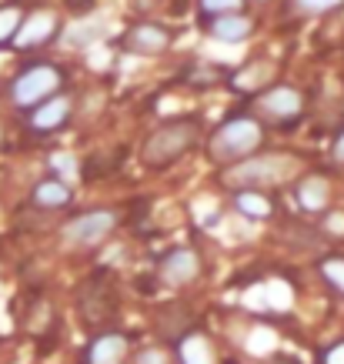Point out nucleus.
Returning <instances> with one entry per match:
<instances>
[{"label":"nucleus","mask_w":344,"mask_h":364,"mask_svg":"<svg viewBox=\"0 0 344 364\" xmlns=\"http://www.w3.org/2000/svg\"><path fill=\"white\" fill-rule=\"evenodd\" d=\"M301 161L298 154H284V151H271V154H254L241 161V164H231L227 171H221V184L234 191H264V188H278V184H288L301 174Z\"/></svg>","instance_id":"f257e3e1"},{"label":"nucleus","mask_w":344,"mask_h":364,"mask_svg":"<svg viewBox=\"0 0 344 364\" xmlns=\"http://www.w3.org/2000/svg\"><path fill=\"white\" fill-rule=\"evenodd\" d=\"M200 141V121L198 117H174V121H164L161 127L144 137V147H141V164L147 171H164L174 161L188 157Z\"/></svg>","instance_id":"f03ea898"},{"label":"nucleus","mask_w":344,"mask_h":364,"mask_svg":"<svg viewBox=\"0 0 344 364\" xmlns=\"http://www.w3.org/2000/svg\"><path fill=\"white\" fill-rule=\"evenodd\" d=\"M261 141H264V127L254 117H227L208 137V154H211L214 164L231 167V164L247 161V157H254Z\"/></svg>","instance_id":"7ed1b4c3"},{"label":"nucleus","mask_w":344,"mask_h":364,"mask_svg":"<svg viewBox=\"0 0 344 364\" xmlns=\"http://www.w3.org/2000/svg\"><path fill=\"white\" fill-rule=\"evenodd\" d=\"M60 90H64V70L57 64H47V60L27 64L21 74L11 80V104L21 107V111H33L37 104L50 100L54 94H60Z\"/></svg>","instance_id":"20e7f679"},{"label":"nucleus","mask_w":344,"mask_h":364,"mask_svg":"<svg viewBox=\"0 0 344 364\" xmlns=\"http://www.w3.org/2000/svg\"><path fill=\"white\" fill-rule=\"evenodd\" d=\"M251 114L254 121L264 127H294L304 117V94L291 84H271L251 100Z\"/></svg>","instance_id":"39448f33"},{"label":"nucleus","mask_w":344,"mask_h":364,"mask_svg":"<svg viewBox=\"0 0 344 364\" xmlns=\"http://www.w3.org/2000/svg\"><path fill=\"white\" fill-rule=\"evenodd\" d=\"M121 224V214L114 208H97V210H84L77 218L60 228V237H64L70 247H97L114 234V228Z\"/></svg>","instance_id":"423d86ee"},{"label":"nucleus","mask_w":344,"mask_h":364,"mask_svg":"<svg viewBox=\"0 0 344 364\" xmlns=\"http://www.w3.org/2000/svg\"><path fill=\"white\" fill-rule=\"evenodd\" d=\"M57 33H60V17L54 11H44V7H37V11L23 14L21 17V27L14 33L11 47L14 50H37V47H47L57 41Z\"/></svg>","instance_id":"0eeeda50"},{"label":"nucleus","mask_w":344,"mask_h":364,"mask_svg":"<svg viewBox=\"0 0 344 364\" xmlns=\"http://www.w3.org/2000/svg\"><path fill=\"white\" fill-rule=\"evenodd\" d=\"M171 44H174V31L164 27V23H154V21L134 23V27L124 31L121 41H117L121 50H127V54H141V57L164 54V50H171Z\"/></svg>","instance_id":"6e6552de"},{"label":"nucleus","mask_w":344,"mask_h":364,"mask_svg":"<svg viewBox=\"0 0 344 364\" xmlns=\"http://www.w3.org/2000/svg\"><path fill=\"white\" fill-rule=\"evenodd\" d=\"M157 274L167 287H188L200 277V254L194 247H174L161 257Z\"/></svg>","instance_id":"1a4fd4ad"},{"label":"nucleus","mask_w":344,"mask_h":364,"mask_svg":"<svg viewBox=\"0 0 344 364\" xmlns=\"http://www.w3.org/2000/svg\"><path fill=\"white\" fill-rule=\"evenodd\" d=\"M70 114H74V97L60 90V94H54L50 100L37 104L33 111H27V127H31L33 134H54L70 121Z\"/></svg>","instance_id":"9d476101"},{"label":"nucleus","mask_w":344,"mask_h":364,"mask_svg":"<svg viewBox=\"0 0 344 364\" xmlns=\"http://www.w3.org/2000/svg\"><path fill=\"white\" fill-rule=\"evenodd\" d=\"M127 334L121 331H100L84 351V364H124L127 358Z\"/></svg>","instance_id":"9b49d317"},{"label":"nucleus","mask_w":344,"mask_h":364,"mask_svg":"<svg viewBox=\"0 0 344 364\" xmlns=\"http://www.w3.org/2000/svg\"><path fill=\"white\" fill-rule=\"evenodd\" d=\"M204 23H208V33L214 41H221V44H244L247 37L254 33V21L244 11L227 14V17H214V21H204Z\"/></svg>","instance_id":"f8f14e48"},{"label":"nucleus","mask_w":344,"mask_h":364,"mask_svg":"<svg viewBox=\"0 0 344 364\" xmlns=\"http://www.w3.org/2000/svg\"><path fill=\"white\" fill-rule=\"evenodd\" d=\"M74 200V191L67 188L60 177H44L31 188V204L33 208H44V210H60Z\"/></svg>","instance_id":"ddd939ff"},{"label":"nucleus","mask_w":344,"mask_h":364,"mask_svg":"<svg viewBox=\"0 0 344 364\" xmlns=\"http://www.w3.org/2000/svg\"><path fill=\"white\" fill-rule=\"evenodd\" d=\"M294 198H298V204L304 210L318 214V210H324L331 204V184H328V177H321V174H308V177H301Z\"/></svg>","instance_id":"4468645a"},{"label":"nucleus","mask_w":344,"mask_h":364,"mask_svg":"<svg viewBox=\"0 0 344 364\" xmlns=\"http://www.w3.org/2000/svg\"><path fill=\"white\" fill-rule=\"evenodd\" d=\"M178 361L181 364H217V351H214L208 334L188 331L178 341Z\"/></svg>","instance_id":"2eb2a0df"},{"label":"nucleus","mask_w":344,"mask_h":364,"mask_svg":"<svg viewBox=\"0 0 344 364\" xmlns=\"http://www.w3.org/2000/svg\"><path fill=\"white\" fill-rule=\"evenodd\" d=\"M274 74H278L274 60H257V64H247L244 70H237V74H234L231 87L234 90H254V94H261L264 87H271Z\"/></svg>","instance_id":"dca6fc26"},{"label":"nucleus","mask_w":344,"mask_h":364,"mask_svg":"<svg viewBox=\"0 0 344 364\" xmlns=\"http://www.w3.org/2000/svg\"><path fill=\"white\" fill-rule=\"evenodd\" d=\"M234 210L251 221H267L274 214V200L264 191H234Z\"/></svg>","instance_id":"f3484780"},{"label":"nucleus","mask_w":344,"mask_h":364,"mask_svg":"<svg viewBox=\"0 0 344 364\" xmlns=\"http://www.w3.org/2000/svg\"><path fill=\"white\" fill-rule=\"evenodd\" d=\"M21 17H23V11L17 4H4L0 7V47H11L14 33L21 27Z\"/></svg>","instance_id":"a211bd4d"},{"label":"nucleus","mask_w":344,"mask_h":364,"mask_svg":"<svg viewBox=\"0 0 344 364\" xmlns=\"http://www.w3.org/2000/svg\"><path fill=\"white\" fill-rule=\"evenodd\" d=\"M200 17L204 21H214V17H227V14H241L244 0H198Z\"/></svg>","instance_id":"6ab92c4d"},{"label":"nucleus","mask_w":344,"mask_h":364,"mask_svg":"<svg viewBox=\"0 0 344 364\" xmlns=\"http://www.w3.org/2000/svg\"><path fill=\"white\" fill-rule=\"evenodd\" d=\"M321 277L338 291V294H344V257H324Z\"/></svg>","instance_id":"aec40b11"},{"label":"nucleus","mask_w":344,"mask_h":364,"mask_svg":"<svg viewBox=\"0 0 344 364\" xmlns=\"http://www.w3.org/2000/svg\"><path fill=\"white\" fill-rule=\"evenodd\" d=\"M294 11L304 14V17H314V14H328V11H338L344 7V0H291Z\"/></svg>","instance_id":"412c9836"},{"label":"nucleus","mask_w":344,"mask_h":364,"mask_svg":"<svg viewBox=\"0 0 344 364\" xmlns=\"http://www.w3.org/2000/svg\"><path fill=\"white\" fill-rule=\"evenodd\" d=\"M134 364H171V358H167V351H161V348H144V351L134 358Z\"/></svg>","instance_id":"4be33fe9"},{"label":"nucleus","mask_w":344,"mask_h":364,"mask_svg":"<svg viewBox=\"0 0 344 364\" xmlns=\"http://www.w3.org/2000/svg\"><path fill=\"white\" fill-rule=\"evenodd\" d=\"M321 364H344V341L331 344V348H328V351H324Z\"/></svg>","instance_id":"5701e85b"},{"label":"nucleus","mask_w":344,"mask_h":364,"mask_svg":"<svg viewBox=\"0 0 344 364\" xmlns=\"http://www.w3.org/2000/svg\"><path fill=\"white\" fill-rule=\"evenodd\" d=\"M331 157H334V164H344V131L334 137L331 144Z\"/></svg>","instance_id":"b1692460"},{"label":"nucleus","mask_w":344,"mask_h":364,"mask_svg":"<svg viewBox=\"0 0 344 364\" xmlns=\"http://www.w3.org/2000/svg\"><path fill=\"white\" fill-rule=\"evenodd\" d=\"M67 7L74 14H87L90 7H94V0H67Z\"/></svg>","instance_id":"393cba45"},{"label":"nucleus","mask_w":344,"mask_h":364,"mask_svg":"<svg viewBox=\"0 0 344 364\" xmlns=\"http://www.w3.org/2000/svg\"><path fill=\"white\" fill-rule=\"evenodd\" d=\"M0 144H4V124H0Z\"/></svg>","instance_id":"a878e982"},{"label":"nucleus","mask_w":344,"mask_h":364,"mask_svg":"<svg viewBox=\"0 0 344 364\" xmlns=\"http://www.w3.org/2000/svg\"><path fill=\"white\" fill-rule=\"evenodd\" d=\"M257 4H267V0H257Z\"/></svg>","instance_id":"bb28decb"}]
</instances>
